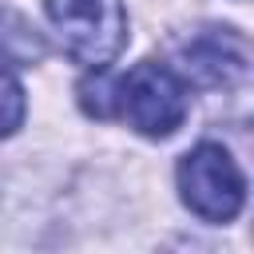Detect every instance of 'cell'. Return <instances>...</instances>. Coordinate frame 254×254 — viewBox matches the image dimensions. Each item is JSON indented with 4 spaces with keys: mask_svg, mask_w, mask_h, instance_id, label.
Returning <instances> with one entry per match:
<instances>
[{
    "mask_svg": "<svg viewBox=\"0 0 254 254\" xmlns=\"http://www.w3.org/2000/svg\"><path fill=\"white\" fill-rule=\"evenodd\" d=\"M48 20L64 52L83 67H107L127 44V12L119 0H48Z\"/></svg>",
    "mask_w": 254,
    "mask_h": 254,
    "instance_id": "6da1fadb",
    "label": "cell"
},
{
    "mask_svg": "<svg viewBox=\"0 0 254 254\" xmlns=\"http://www.w3.org/2000/svg\"><path fill=\"white\" fill-rule=\"evenodd\" d=\"M119 115L135 131L167 139L187 119V87L167 64L143 60L127 71V79H119Z\"/></svg>",
    "mask_w": 254,
    "mask_h": 254,
    "instance_id": "7a4b0ae2",
    "label": "cell"
},
{
    "mask_svg": "<svg viewBox=\"0 0 254 254\" xmlns=\"http://www.w3.org/2000/svg\"><path fill=\"white\" fill-rule=\"evenodd\" d=\"M179 190H183V202L198 218H206V222H230L242 210L246 179H242L238 163L218 143H198L179 163Z\"/></svg>",
    "mask_w": 254,
    "mask_h": 254,
    "instance_id": "3957f363",
    "label": "cell"
},
{
    "mask_svg": "<svg viewBox=\"0 0 254 254\" xmlns=\"http://www.w3.org/2000/svg\"><path fill=\"white\" fill-rule=\"evenodd\" d=\"M175 60H179V71L202 87H230L250 67L246 40L234 32H198L187 44H179Z\"/></svg>",
    "mask_w": 254,
    "mask_h": 254,
    "instance_id": "277c9868",
    "label": "cell"
},
{
    "mask_svg": "<svg viewBox=\"0 0 254 254\" xmlns=\"http://www.w3.org/2000/svg\"><path fill=\"white\" fill-rule=\"evenodd\" d=\"M79 103H83L87 115H99V119L119 115V79H115L107 67H95V71L79 83Z\"/></svg>",
    "mask_w": 254,
    "mask_h": 254,
    "instance_id": "5b68a950",
    "label": "cell"
},
{
    "mask_svg": "<svg viewBox=\"0 0 254 254\" xmlns=\"http://www.w3.org/2000/svg\"><path fill=\"white\" fill-rule=\"evenodd\" d=\"M20 119H24V87L16 83L12 71L0 67V139L12 135L20 127Z\"/></svg>",
    "mask_w": 254,
    "mask_h": 254,
    "instance_id": "8992f818",
    "label": "cell"
}]
</instances>
